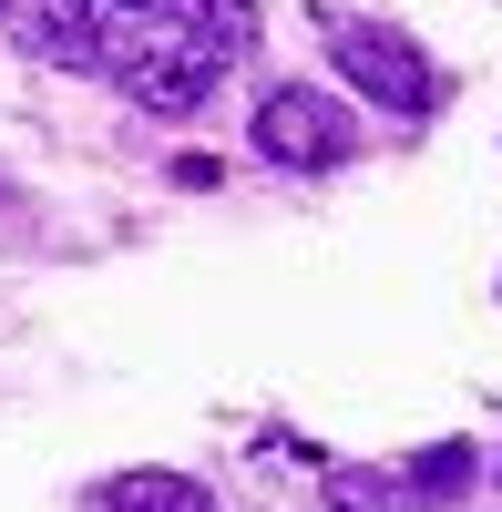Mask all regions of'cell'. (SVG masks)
Returning <instances> with one entry per match:
<instances>
[{"mask_svg":"<svg viewBox=\"0 0 502 512\" xmlns=\"http://www.w3.org/2000/svg\"><path fill=\"white\" fill-rule=\"evenodd\" d=\"M185 21H195L205 41H216V52H226V62L246 52V41H257V11H246V0H185Z\"/></svg>","mask_w":502,"mask_h":512,"instance_id":"cell-8","label":"cell"},{"mask_svg":"<svg viewBox=\"0 0 502 512\" xmlns=\"http://www.w3.org/2000/svg\"><path fill=\"white\" fill-rule=\"evenodd\" d=\"M0 21L31 62H62V72H103V21L93 0H0Z\"/></svg>","mask_w":502,"mask_h":512,"instance_id":"cell-4","label":"cell"},{"mask_svg":"<svg viewBox=\"0 0 502 512\" xmlns=\"http://www.w3.org/2000/svg\"><path fill=\"white\" fill-rule=\"evenodd\" d=\"M103 512H216V492H205L195 472H113Z\"/></svg>","mask_w":502,"mask_h":512,"instance_id":"cell-5","label":"cell"},{"mask_svg":"<svg viewBox=\"0 0 502 512\" xmlns=\"http://www.w3.org/2000/svg\"><path fill=\"white\" fill-rule=\"evenodd\" d=\"M257 154L267 164H298V175H328V164L359 154V113L308 93V82H277V93L257 103Z\"/></svg>","mask_w":502,"mask_h":512,"instance_id":"cell-3","label":"cell"},{"mask_svg":"<svg viewBox=\"0 0 502 512\" xmlns=\"http://www.w3.org/2000/svg\"><path fill=\"white\" fill-rule=\"evenodd\" d=\"M328 52H339V72H349L390 123H421V113L441 103V72H431V52H421L400 21H349V11H339V21H328Z\"/></svg>","mask_w":502,"mask_h":512,"instance_id":"cell-2","label":"cell"},{"mask_svg":"<svg viewBox=\"0 0 502 512\" xmlns=\"http://www.w3.org/2000/svg\"><path fill=\"white\" fill-rule=\"evenodd\" d=\"M400 482H410V502H421V512H431V502H462V492L482 482V451H472V441H431V451L400 461Z\"/></svg>","mask_w":502,"mask_h":512,"instance_id":"cell-6","label":"cell"},{"mask_svg":"<svg viewBox=\"0 0 502 512\" xmlns=\"http://www.w3.org/2000/svg\"><path fill=\"white\" fill-rule=\"evenodd\" d=\"M328 512H421L400 472H328Z\"/></svg>","mask_w":502,"mask_h":512,"instance_id":"cell-7","label":"cell"},{"mask_svg":"<svg viewBox=\"0 0 502 512\" xmlns=\"http://www.w3.org/2000/svg\"><path fill=\"white\" fill-rule=\"evenodd\" d=\"M123 11H154V0H123Z\"/></svg>","mask_w":502,"mask_h":512,"instance_id":"cell-9","label":"cell"},{"mask_svg":"<svg viewBox=\"0 0 502 512\" xmlns=\"http://www.w3.org/2000/svg\"><path fill=\"white\" fill-rule=\"evenodd\" d=\"M103 72L134 93L144 113H164V123H185V113H205L216 103V82H226V52L205 41L195 21H144L123 52H103Z\"/></svg>","mask_w":502,"mask_h":512,"instance_id":"cell-1","label":"cell"}]
</instances>
